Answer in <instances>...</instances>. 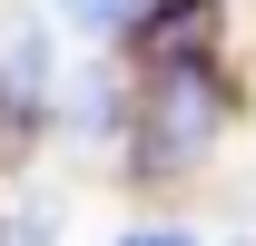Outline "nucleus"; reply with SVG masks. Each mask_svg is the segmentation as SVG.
<instances>
[{
	"mask_svg": "<svg viewBox=\"0 0 256 246\" xmlns=\"http://www.w3.org/2000/svg\"><path fill=\"white\" fill-rule=\"evenodd\" d=\"M138 89H128V148H118V178L128 187H197L207 168L226 158V138H236V108H246V89H236V60L217 69H128Z\"/></svg>",
	"mask_w": 256,
	"mask_h": 246,
	"instance_id": "1",
	"label": "nucleus"
},
{
	"mask_svg": "<svg viewBox=\"0 0 256 246\" xmlns=\"http://www.w3.org/2000/svg\"><path fill=\"white\" fill-rule=\"evenodd\" d=\"M69 79V30L50 0H0V148H40Z\"/></svg>",
	"mask_w": 256,
	"mask_h": 246,
	"instance_id": "2",
	"label": "nucleus"
},
{
	"mask_svg": "<svg viewBox=\"0 0 256 246\" xmlns=\"http://www.w3.org/2000/svg\"><path fill=\"white\" fill-rule=\"evenodd\" d=\"M128 60L118 50H79V69L60 79V108H50V138H60L69 158H108L118 168V148H128Z\"/></svg>",
	"mask_w": 256,
	"mask_h": 246,
	"instance_id": "3",
	"label": "nucleus"
},
{
	"mask_svg": "<svg viewBox=\"0 0 256 246\" xmlns=\"http://www.w3.org/2000/svg\"><path fill=\"white\" fill-rule=\"evenodd\" d=\"M128 69H217L236 60V0H148V20L118 40Z\"/></svg>",
	"mask_w": 256,
	"mask_h": 246,
	"instance_id": "4",
	"label": "nucleus"
},
{
	"mask_svg": "<svg viewBox=\"0 0 256 246\" xmlns=\"http://www.w3.org/2000/svg\"><path fill=\"white\" fill-rule=\"evenodd\" d=\"M0 246H69V197L50 178H20L0 197Z\"/></svg>",
	"mask_w": 256,
	"mask_h": 246,
	"instance_id": "5",
	"label": "nucleus"
},
{
	"mask_svg": "<svg viewBox=\"0 0 256 246\" xmlns=\"http://www.w3.org/2000/svg\"><path fill=\"white\" fill-rule=\"evenodd\" d=\"M50 20H60L79 50H118V40L148 20V0H50Z\"/></svg>",
	"mask_w": 256,
	"mask_h": 246,
	"instance_id": "6",
	"label": "nucleus"
},
{
	"mask_svg": "<svg viewBox=\"0 0 256 246\" xmlns=\"http://www.w3.org/2000/svg\"><path fill=\"white\" fill-rule=\"evenodd\" d=\"M108 246H207V226H197L188 207H148V216H128Z\"/></svg>",
	"mask_w": 256,
	"mask_h": 246,
	"instance_id": "7",
	"label": "nucleus"
},
{
	"mask_svg": "<svg viewBox=\"0 0 256 246\" xmlns=\"http://www.w3.org/2000/svg\"><path fill=\"white\" fill-rule=\"evenodd\" d=\"M207 246H256V236H207Z\"/></svg>",
	"mask_w": 256,
	"mask_h": 246,
	"instance_id": "8",
	"label": "nucleus"
}]
</instances>
